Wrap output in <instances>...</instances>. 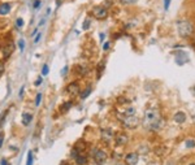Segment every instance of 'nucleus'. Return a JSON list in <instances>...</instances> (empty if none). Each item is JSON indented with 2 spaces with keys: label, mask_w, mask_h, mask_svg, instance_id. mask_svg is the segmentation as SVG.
Returning <instances> with one entry per match:
<instances>
[{
  "label": "nucleus",
  "mask_w": 195,
  "mask_h": 165,
  "mask_svg": "<svg viewBox=\"0 0 195 165\" xmlns=\"http://www.w3.org/2000/svg\"><path fill=\"white\" fill-rule=\"evenodd\" d=\"M144 126L150 130H159L161 127V118L160 113L156 109H148L144 114Z\"/></svg>",
  "instance_id": "nucleus-1"
},
{
  "label": "nucleus",
  "mask_w": 195,
  "mask_h": 165,
  "mask_svg": "<svg viewBox=\"0 0 195 165\" xmlns=\"http://www.w3.org/2000/svg\"><path fill=\"white\" fill-rule=\"evenodd\" d=\"M117 117H118V120L124 124V126L128 127V129H134V127H137L138 124H139V120H138V117L135 116V114L134 116H126V114L118 112Z\"/></svg>",
  "instance_id": "nucleus-2"
},
{
  "label": "nucleus",
  "mask_w": 195,
  "mask_h": 165,
  "mask_svg": "<svg viewBox=\"0 0 195 165\" xmlns=\"http://www.w3.org/2000/svg\"><path fill=\"white\" fill-rule=\"evenodd\" d=\"M177 29H178L180 35L184 36V38L190 36L191 34H193V31H194L193 25L189 22L187 20H180V21H178V22H177Z\"/></svg>",
  "instance_id": "nucleus-3"
},
{
  "label": "nucleus",
  "mask_w": 195,
  "mask_h": 165,
  "mask_svg": "<svg viewBox=\"0 0 195 165\" xmlns=\"http://www.w3.org/2000/svg\"><path fill=\"white\" fill-rule=\"evenodd\" d=\"M92 14H94V17L96 18V20H105L107 17H108V11L104 8V7H102V5H99V7H95L92 9Z\"/></svg>",
  "instance_id": "nucleus-4"
},
{
  "label": "nucleus",
  "mask_w": 195,
  "mask_h": 165,
  "mask_svg": "<svg viewBox=\"0 0 195 165\" xmlns=\"http://www.w3.org/2000/svg\"><path fill=\"white\" fill-rule=\"evenodd\" d=\"M107 160V154L102 149H98V151L94 152V161L98 164V165H102L104 164Z\"/></svg>",
  "instance_id": "nucleus-5"
},
{
  "label": "nucleus",
  "mask_w": 195,
  "mask_h": 165,
  "mask_svg": "<svg viewBox=\"0 0 195 165\" xmlns=\"http://www.w3.org/2000/svg\"><path fill=\"white\" fill-rule=\"evenodd\" d=\"M138 160H139V157H138L137 152H130V154H128L125 156V163H126V165H137Z\"/></svg>",
  "instance_id": "nucleus-6"
},
{
  "label": "nucleus",
  "mask_w": 195,
  "mask_h": 165,
  "mask_svg": "<svg viewBox=\"0 0 195 165\" xmlns=\"http://www.w3.org/2000/svg\"><path fill=\"white\" fill-rule=\"evenodd\" d=\"M128 141H129V138H128V135L125 133H120V134L116 135V144H117L118 147L125 146L128 143Z\"/></svg>",
  "instance_id": "nucleus-7"
},
{
  "label": "nucleus",
  "mask_w": 195,
  "mask_h": 165,
  "mask_svg": "<svg viewBox=\"0 0 195 165\" xmlns=\"http://www.w3.org/2000/svg\"><path fill=\"white\" fill-rule=\"evenodd\" d=\"M67 92L69 95H78L80 94V86H78V83L77 82H73V83H70L68 87H67Z\"/></svg>",
  "instance_id": "nucleus-8"
},
{
  "label": "nucleus",
  "mask_w": 195,
  "mask_h": 165,
  "mask_svg": "<svg viewBox=\"0 0 195 165\" xmlns=\"http://www.w3.org/2000/svg\"><path fill=\"white\" fill-rule=\"evenodd\" d=\"M113 131L111 129H103L102 130V139L103 141H105V142H109V141H112V138H113Z\"/></svg>",
  "instance_id": "nucleus-9"
},
{
  "label": "nucleus",
  "mask_w": 195,
  "mask_h": 165,
  "mask_svg": "<svg viewBox=\"0 0 195 165\" xmlns=\"http://www.w3.org/2000/svg\"><path fill=\"white\" fill-rule=\"evenodd\" d=\"M14 51V44L12 42H9L7 46L4 47V49H3V52H4V57L7 59V57H9V56L12 55V52Z\"/></svg>",
  "instance_id": "nucleus-10"
},
{
  "label": "nucleus",
  "mask_w": 195,
  "mask_h": 165,
  "mask_svg": "<svg viewBox=\"0 0 195 165\" xmlns=\"http://www.w3.org/2000/svg\"><path fill=\"white\" fill-rule=\"evenodd\" d=\"M174 121L177 124H184L185 121H186V114H185V112H177V113L174 114Z\"/></svg>",
  "instance_id": "nucleus-11"
},
{
  "label": "nucleus",
  "mask_w": 195,
  "mask_h": 165,
  "mask_svg": "<svg viewBox=\"0 0 195 165\" xmlns=\"http://www.w3.org/2000/svg\"><path fill=\"white\" fill-rule=\"evenodd\" d=\"M75 163L78 165H86L87 164V157L85 156V155H78L77 157H75Z\"/></svg>",
  "instance_id": "nucleus-12"
},
{
  "label": "nucleus",
  "mask_w": 195,
  "mask_h": 165,
  "mask_svg": "<svg viewBox=\"0 0 195 165\" xmlns=\"http://www.w3.org/2000/svg\"><path fill=\"white\" fill-rule=\"evenodd\" d=\"M9 11H11V5L8 3H4V4L0 5V14H7L9 13Z\"/></svg>",
  "instance_id": "nucleus-13"
},
{
  "label": "nucleus",
  "mask_w": 195,
  "mask_h": 165,
  "mask_svg": "<svg viewBox=\"0 0 195 165\" xmlns=\"http://www.w3.org/2000/svg\"><path fill=\"white\" fill-rule=\"evenodd\" d=\"M31 118H33V116H31L30 113H24V114H22V124H24L25 126H27V125L30 124Z\"/></svg>",
  "instance_id": "nucleus-14"
},
{
  "label": "nucleus",
  "mask_w": 195,
  "mask_h": 165,
  "mask_svg": "<svg viewBox=\"0 0 195 165\" xmlns=\"http://www.w3.org/2000/svg\"><path fill=\"white\" fill-rule=\"evenodd\" d=\"M90 92H91V87H87V89L85 90V91L82 92V94H81V98H82V99H86L87 96L90 95Z\"/></svg>",
  "instance_id": "nucleus-15"
},
{
  "label": "nucleus",
  "mask_w": 195,
  "mask_h": 165,
  "mask_svg": "<svg viewBox=\"0 0 195 165\" xmlns=\"http://www.w3.org/2000/svg\"><path fill=\"white\" fill-rule=\"evenodd\" d=\"M78 155H80V154H78V149H77V148H73V149H72V152H70V157H72V159H74V160H75V157H77Z\"/></svg>",
  "instance_id": "nucleus-16"
},
{
  "label": "nucleus",
  "mask_w": 195,
  "mask_h": 165,
  "mask_svg": "<svg viewBox=\"0 0 195 165\" xmlns=\"http://www.w3.org/2000/svg\"><path fill=\"white\" fill-rule=\"evenodd\" d=\"M26 165H33V154L29 152L27 154V161H26Z\"/></svg>",
  "instance_id": "nucleus-17"
},
{
  "label": "nucleus",
  "mask_w": 195,
  "mask_h": 165,
  "mask_svg": "<svg viewBox=\"0 0 195 165\" xmlns=\"http://www.w3.org/2000/svg\"><path fill=\"white\" fill-rule=\"evenodd\" d=\"M186 147H187V148H193V147H195V141H193V139L187 141V142H186Z\"/></svg>",
  "instance_id": "nucleus-18"
},
{
  "label": "nucleus",
  "mask_w": 195,
  "mask_h": 165,
  "mask_svg": "<svg viewBox=\"0 0 195 165\" xmlns=\"http://www.w3.org/2000/svg\"><path fill=\"white\" fill-rule=\"evenodd\" d=\"M70 107H72V103H70V101H68V103H65V105L61 108V111H62V112H65V111H68Z\"/></svg>",
  "instance_id": "nucleus-19"
},
{
  "label": "nucleus",
  "mask_w": 195,
  "mask_h": 165,
  "mask_svg": "<svg viewBox=\"0 0 195 165\" xmlns=\"http://www.w3.org/2000/svg\"><path fill=\"white\" fill-rule=\"evenodd\" d=\"M40 100H42V94L39 92V94L37 95V99H35V105H39L40 104Z\"/></svg>",
  "instance_id": "nucleus-20"
},
{
  "label": "nucleus",
  "mask_w": 195,
  "mask_h": 165,
  "mask_svg": "<svg viewBox=\"0 0 195 165\" xmlns=\"http://www.w3.org/2000/svg\"><path fill=\"white\" fill-rule=\"evenodd\" d=\"M169 5H171V0H164V9L165 11L169 9Z\"/></svg>",
  "instance_id": "nucleus-21"
},
{
  "label": "nucleus",
  "mask_w": 195,
  "mask_h": 165,
  "mask_svg": "<svg viewBox=\"0 0 195 165\" xmlns=\"http://www.w3.org/2000/svg\"><path fill=\"white\" fill-rule=\"evenodd\" d=\"M42 74H43V76H46V74H48V65H44V66H43Z\"/></svg>",
  "instance_id": "nucleus-22"
},
{
  "label": "nucleus",
  "mask_w": 195,
  "mask_h": 165,
  "mask_svg": "<svg viewBox=\"0 0 195 165\" xmlns=\"http://www.w3.org/2000/svg\"><path fill=\"white\" fill-rule=\"evenodd\" d=\"M89 26H90V20H86V21H85V24H83V29L87 30V29H89Z\"/></svg>",
  "instance_id": "nucleus-23"
},
{
  "label": "nucleus",
  "mask_w": 195,
  "mask_h": 165,
  "mask_svg": "<svg viewBox=\"0 0 195 165\" xmlns=\"http://www.w3.org/2000/svg\"><path fill=\"white\" fill-rule=\"evenodd\" d=\"M3 142H4V133H0V148L3 146Z\"/></svg>",
  "instance_id": "nucleus-24"
},
{
  "label": "nucleus",
  "mask_w": 195,
  "mask_h": 165,
  "mask_svg": "<svg viewBox=\"0 0 195 165\" xmlns=\"http://www.w3.org/2000/svg\"><path fill=\"white\" fill-rule=\"evenodd\" d=\"M134 1H137V0H121L122 4H130V3H134Z\"/></svg>",
  "instance_id": "nucleus-25"
},
{
  "label": "nucleus",
  "mask_w": 195,
  "mask_h": 165,
  "mask_svg": "<svg viewBox=\"0 0 195 165\" xmlns=\"http://www.w3.org/2000/svg\"><path fill=\"white\" fill-rule=\"evenodd\" d=\"M3 73H4V64L0 63V77L3 76Z\"/></svg>",
  "instance_id": "nucleus-26"
},
{
  "label": "nucleus",
  "mask_w": 195,
  "mask_h": 165,
  "mask_svg": "<svg viewBox=\"0 0 195 165\" xmlns=\"http://www.w3.org/2000/svg\"><path fill=\"white\" fill-rule=\"evenodd\" d=\"M16 24H17V26H18V27H21V26H22V20H21V18H18L17 22H16Z\"/></svg>",
  "instance_id": "nucleus-27"
},
{
  "label": "nucleus",
  "mask_w": 195,
  "mask_h": 165,
  "mask_svg": "<svg viewBox=\"0 0 195 165\" xmlns=\"http://www.w3.org/2000/svg\"><path fill=\"white\" fill-rule=\"evenodd\" d=\"M40 83H42V78H38V79L35 81V85H37V86H39Z\"/></svg>",
  "instance_id": "nucleus-28"
},
{
  "label": "nucleus",
  "mask_w": 195,
  "mask_h": 165,
  "mask_svg": "<svg viewBox=\"0 0 195 165\" xmlns=\"http://www.w3.org/2000/svg\"><path fill=\"white\" fill-rule=\"evenodd\" d=\"M39 4H40V3H39V0H37V1L34 3V7H35V8H37V7H39Z\"/></svg>",
  "instance_id": "nucleus-29"
},
{
  "label": "nucleus",
  "mask_w": 195,
  "mask_h": 165,
  "mask_svg": "<svg viewBox=\"0 0 195 165\" xmlns=\"http://www.w3.org/2000/svg\"><path fill=\"white\" fill-rule=\"evenodd\" d=\"M103 48H104V49H108V48H109V43H105L104 47H103Z\"/></svg>",
  "instance_id": "nucleus-30"
},
{
  "label": "nucleus",
  "mask_w": 195,
  "mask_h": 165,
  "mask_svg": "<svg viewBox=\"0 0 195 165\" xmlns=\"http://www.w3.org/2000/svg\"><path fill=\"white\" fill-rule=\"evenodd\" d=\"M39 39H40V34H39V35H38L37 38H35V43H38V42H39Z\"/></svg>",
  "instance_id": "nucleus-31"
},
{
  "label": "nucleus",
  "mask_w": 195,
  "mask_h": 165,
  "mask_svg": "<svg viewBox=\"0 0 195 165\" xmlns=\"http://www.w3.org/2000/svg\"><path fill=\"white\" fill-rule=\"evenodd\" d=\"M20 47H21V49L24 48V42H22V40H21V42H20Z\"/></svg>",
  "instance_id": "nucleus-32"
},
{
  "label": "nucleus",
  "mask_w": 195,
  "mask_h": 165,
  "mask_svg": "<svg viewBox=\"0 0 195 165\" xmlns=\"http://www.w3.org/2000/svg\"><path fill=\"white\" fill-rule=\"evenodd\" d=\"M1 165H7V161H5V160H3V161H1Z\"/></svg>",
  "instance_id": "nucleus-33"
},
{
  "label": "nucleus",
  "mask_w": 195,
  "mask_h": 165,
  "mask_svg": "<svg viewBox=\"0 0 195 165\" xmlns=\"http://www.w3.org/2000/svg\"><path fill=\"white\" fill-rule=\"evenodd\" d=\"M194 92H195V87H194Z\"/></svg>",
  "instance_id": "nucleus-34"
},
{
  "label": "nucleus",
  "mask_w": 195,
  "mask_h": 165,
  "mask_svg": "<svg viewBox=\"0 0 195 165\" xmlns=\"http://www.w3.org/2000/svg\"><path fill=\"white\" fill-rule=\"evenodd\" d=\"M190 165H195V164H190Z\"/></svg>",
  "instance_id": "nucleus-35"
}]
</instances>
